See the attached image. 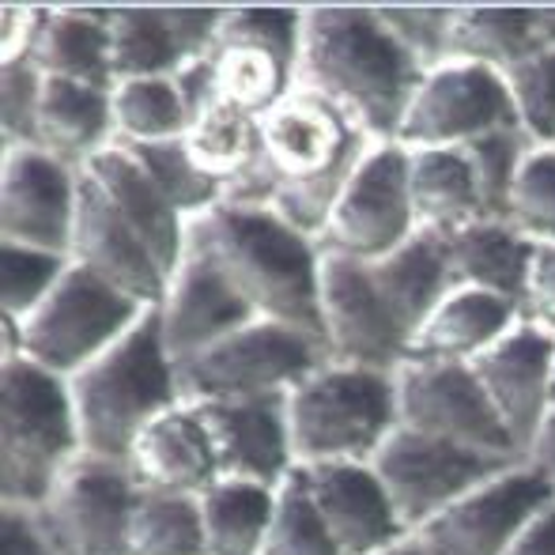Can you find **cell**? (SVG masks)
<instances>
[{
    "instance_id": "cell-3",
    "label": "cell",
    "mask_w": 555,
    "mask_h": 555,
    "mask_svg": "<svg viewBox=\"0 0 555 555\" xmlns=\"http://www.w3.org/2000/svg\"><path fill=\"white\" fill-rule=\"evenodd\" d=\"M190 246L223 272V280L254 318L292 325L322 340V310H318L322 246L310 234L280 220L264 205L220 201L205 216L190 220Z\"/></svg>"
},
{
    "instance_id": "cell-23",
    "label": "cell",
    "mask_w": 555,
    "mask_h": 555,
    "mask_svg": "<svg viewBox=\"0 0 555 555\" xmlns=\"http://www.w3.org/2000/svg\"><path fill=\"white\" fill-rule=\"evenodd\" d=\"M302 476L340 555H378L409 541L371 465H318Z\"/></svg>"
},
{
    "instance_id": "cell-40",
    "label": "cell",
    "mask_w": 555,
    "mask_h": 555,
    "mask_svg": "<svg viewBox=\"0 0 555 555\" xmlns=\"http://www.w3.org/2000/svg\"><path fill=\"white\" fill-rule=\"evenodd\" d=\"M499 76L506 83L521 132L533 144L555 147V46L544 42L541 50L526 53Z\"/></svg>"
},
{
    "instance_id": "cell-44",
    "label": "cell",
    "mask_w": 555,
    "mask_h": 555,
    "mask_svg": "<svg viewBox=\"0 0 555 555\" xmlns=\"http://www.w3.org/2000/svg\"><path fill=\"white\" fill-rule=\"evenodd\" d=\"M38 99H42V73L23 61L0 65V140L8 147H35Z\"/></svg>"
},
{
    "instance_id": "cell-9",
    "label": "cell",
    "mask_w": 555,
    "mask_h": 555,
    "mask_svg": "<svg viewBox=\"0 0 555 555\" xmlns=\"http://www.w3.org/2000/svg\"><path fill=\"white\" fill-rule=\"evenodd\" d=\"M302 8H223L220 35L208 50L212 95L261 117L295 88Z\"/></svg>"
},
{
    "instance_id": "cell-28",
    "label": "cell",
    "mask_w": 555,
    "mask_h": 555,
    "mask_svg": "<svg viewBox=\"0 0 555 555\" xmlns=\"http://www.w3.org/2000/svg\"><path fill=\"white\" fill-rule=\"evenodd\" d=\"M521 322V307L483 287H453L412 333L404 359H476Z\"/></svg>"
},
{
    "instance_id": "cell-22",
    "label": "cell",
    "mask_w": 555,
    "mask_h": 555,
    "mask_svg": "<svg viewBox=\"0 0 555 555\" xmlns=\"http://www.w3.org/2000/svg\"><path fill=\"white\" fill-rule=\"evenodd\" d=\"M155 318H159L163 344H167V356L175 359V366L205 351L220 336L257 322L246 302L234 295V287L223 280V272L193 246L185 249L182 264L170 276L167 295L155 307Z\"/></svg>"
},
{
    "instance_id": "cell-14",
    "label": "cell",
    "mask_w": 555,
    "mask_h": 555,
    "mask_svg": "<svg viewBox=\"0 0 555 555\" xmlns=\"http://www.w3.org/2000/svg\"><path fill=\"white\" fill-rule=\"evenodd\" d=\"M318 310H322V344L330 363L393 374L409 356V336L389 314L366 261L322 249Z\"/></svg>"
},
{
    "instance_id": "cell-50",
    "label": "cell",
    "mask_w": 555,
    "mask_h": 555,
    "mask_svg": "<svg viewBox=\"0 0 555 555\" xmlns=\"http://www.w3.org/2000/svg\"><path fill=\"white\" fill-rule=\"evenodd\" d=\"M378 555H420V548L412 544V537H409V541L393 544V548H386V552H378Z\"/></svg>"
},
{
    "instance_id": "cell-48",
    "label": "cell",
    "mask_w": 555,
    "mask_h": 555,
    "mask_svg": "<svg viewBox=\"0 0 555 555\" xmlns=\"http://www.w3.org/2000/svg\"><path fill=\"white\" fill-rule=\"evenodd\" d=\"M503 555H555V499L521 526Z\"/></svg>"
},
{
    "instance_id": "cell-31",
    "label": "cell",
    "mask_w": 555,
    "mask_h": 555,
    "mask_svg": "<svg viewBox=\"0 0 555 555\" xmlns=\"http://www.w3.org/2000/svg\"><path fill=\"white\" fill-rule=\"evenodd\" d=\"M409 193L416 223L427 231H457L491 220L480 185L461 147H409Z\"/></svg>"
},
{
    "instance_id": "cell-30",
    "label": "cell",
    "mask_w": 555,
    "mask_h": 555,
    "mask_svg": "<svg viewBox=\"0 0 555 555\" xmlns=\"http://www.w3.org/2000/svg\"><path fill=\"white\" fill-rule=\"evenodd\" d=\"M446 254H450L453 287H483L521 307L537 242L518 234L511 223L476 220L446 231Z\"/></svg>"
},
{
    "instance_id": "cell-29",
    "label": "cell",
    "mask_w": 555,
    "mask_h": 555,
    "mask_svg": "<svg viewBox=\"0 0 555 555\" xmlns=\"http://www.w3.org/2000/svg\"><path fill=\"white\" fill-rule=\"evenodd\" d=\"M111 144H114L111 91L42 76V99H38V125H35L38 152L80 170Z\"/></svg>"
},
{
    "instance_id": "cell-34",
    "label": "cell",
    "mask_w": 555,
    "mask_h": 555,
    "mask_svg": "<svg viewBox=\"0 0 555 555\" xmlns=\"http://www.w3.org/2000/svg\"><path fill=\"white\" fill-rule=\"evenodd\" d=\"M257 121H261V117L212 99L205 111L193 114L190 129H185V137H182L185 152L193 155V163H197L205 175H212L216 182L223 185V193H227V185L238 182V178L254 167L257 147H261V125Z\"/></svg>"
},
{
    "instance_id": "cell-15",
    "label": "cell",
    "mask_w": 555,
    "mask_h": 555,
    "mask_svg": "<svg viewBox=\"0 0 555 555\" xmlns=\"http://www.w3.org/2000/svg\"><path fill=\"white\" fill-rule=\"evenodd\" d=\"M521 129L495 68L446 61L420 80L397 132L401 147H465L488 132Z\"/></svg>"
},
{
    "instance_id": "cell-17",
    "label": "cell",
    "mask_w": 555,
    "mask_h": 555,
    "mask_svg": "<svg viewBox=\"0 0 555 555\" xmlns=\"http://www.w3.org/2000/svg\"><path fill=\"white\" fill-rule=\"evenodd\" d=\"M76 182L65 167L38 147H8L0 163V242L65 254L73 249Z\"/></svg>"
},
{
    "instance_id": "cell-46",
    "label": "cell",
    "mask_w": 555,
    "mask_h": 555,
    "mask_svg": "<svg viewBox=\"0 0 555 555\" xmlns=\"http://www.w3.org/2000/svg\"><path fill=\"white\" fill-rule=\"evenodd\" d=\"M42 4H4L0 8V65L23 61L38 35Z\"/></svg>"
},
{
    "instance_id": "cell-42",
    "label": "cell",
    "mask_w": 555,
    "mask_h": 555,
    "mask_svg": "<svg viewBox=\"0 0 555 555\" xmlns=\"http://www.w3.org/2000/svg\"><path fill=\"white\" fill-rule=\"evenodd\" d=\"M533 147V140L521 129H503V132H488V137L465 144L468 167L476 175V185H480L483 208H488L491 220H503L506 208V193H511V182L518 175V163L526 159V152Z\"/></svg>"
},
{
    "instance_id": "cell-5",
    "label": "cell",
    "mask_w": 555,
    "mask_h": 555,
    "mask_svg": "<svg viewBox=\"0 0 555 555\" xmlns=\"http://www.w3.org/2000/svg\"><path fill=\"white\" fill-rule=\"evenodd\" d=\"M83 457L68 382L0 356V506L35 511Z\"/></svg>"
},
{
    "instance_id": "cell-13",
    "label": "cell",
    "mask_w": 555,
    "mask_h": 555,
    "mask_svg": "<svg viewBox=\"0 0 555 555\" xmlns=\"http://www.w3.org/2000/svg\"><path fill=\"white\" fill-rule=\"evenodd\" d=\"M137 495L140 488L125 465L80 457L30 518L57 555H129Z\"/></svg>"
},
{
    "instance_id": "cell-35",
    "label": "cell",
    "mask_w": 555,
    "mask_h": 555,
    "mask_svg": "<svg viewBox=\"0 0 555 555\" xmlns=\"http://www.w3.org/2000/svg\"><path fill=\"white\" fill-rule=\"evenodd\" d=\"M111 111L114 140L121 144H163V140H182L190 129V106H185L175 76L114 83Z\"/></svg>"
},
{
    "instance_id": "cell-12",
    "label": "cell",
    "mask_w": 555,
    "mask_h": 555,
    "mask_svg": "<svg viewBox=\"0 0 555 555\" xmlns=\"http://www.w3.org/2000/svg\"><path fill=\"white\" fill-rule=\"evenodd\" d=\"M416 231L420 223L409 193V147L389 140V144L366 147L336 197L318 246L356 261H378Z\"/></svg>"
},
{
    "instance_id": "cell-45",
    "label": "cell",
    "mask_w": 555,
    "mask_h": 555,
    "mask_svg": "<svg viewBox=\"0 0 555 555\" xmlns=\"http://www.w3.org/2000/svg\"><path fill=\"white\" fill-rule=\"evenodd\" d=\"M521 318L555 336V242L537 246L526 280V299H521Z\"/></svg>"
},
{
    "instance_id": "cell-47",
    "label": "cell",
    "mask_w": 555,
    "mask_h": 555,
    "mask_svg": "<svg viewBox=\"0 0 555 555\" xmlns=\"http://www.w3.org/2000/svg\"><path fill=\"white\" fill-rule=\"evenodd\" d=\"M0 555H57L42 529L35 526L30 511L20 506H0Z\"/></svg>"
},
{
    "instance_id": "cell-32",
    "label": "cell",
    "mask_w": 555,
    "mask_h": 555,
    "mask_svg": "<svg viewBox=\"0 0 555 555\" xmlns=\"http://www.w3.org/2000/svg\"><path fill=\"white\" fill-rule=\"evenodd\" d=\"M541 46L544 8H453L450 61H473L503 73Z\"/></svg>"
},
{
    "instance_id": "cell-33",
    "label": "cell",
    "mask_w": 555,
    "mask_h": 555,
    "mask_svg": "<svg viewBox=\"0 0 555 555\" xmlns=\"http://www.w3.org/2000/svg\"><path fill=\"white\" fill-rule=\"evenodd\" d=\"M197 503L205 526V555H261L276 488L216 480L205 495H197Z\"/></svg>"
},
{
    "instance_id": "cell-16",
    "label": "cell",
    "mask_w": 555,
    "mask_h": 555,
    "mask_svg": "<svg viewBox=\"0 0 555 555\" xmlns=\"http://www.w3.org/2000/svg\"><path fill=\"white\" fill-rule=\"evenodd\" d=\"M552 499L555 491L541 468L521 461L435 514L424 529L412 533V544L420 555H503L521 526Z\"/></svg>"
},
{
    "instance_id": "cell-19",
    "label": "cell",
    "mask_w": 555,
    "mask_h": 555,
    "mask_svg": "<svg viewBox=\"0 0 555 555\" xmlns=\"http://www.w3.org/2000/svg\"><path fill=\"white\" fill-rule=\"evenodd\" d=\"M223 8H106L114 83L178 76L220 35Z\"/></svg>"
},
{
    "instance_id": "cell-38",
    "label": "cell",
    "mask_w": 555,
    "mask_h": 555,
    "mask_svg": "<svg viewBox=\"0 0 555 555\" xmlns=\"http://www.w3.org/2000/svg\"><path fill=\"white\" fill-rule=\"evenodd\" d=\"M261 555H340L314 499H310L302 468H295L276 488V506H272Z\"/></svg>"
},
{
    "instance_id": "cell-10",
    "label": "cell",
    "mask_w": 555,
    "mask_h": 555,
    "mask_svg": "<svg viewBox=\"0 0 555 555\" xmlns=\"http://www.w3.org/2000/svg\"><path fill=\"white\" fill-rule=\"evenodd\" d=\"M366 465L378 476L386 499L393 503L404 533L412 537L435 514H442L450 503H457L461 495H468L483 480L521 465V461L465 450V446L431 439V435L409 431V427L397 424L393 435L378 446V453Z\"/></svg>"
},
{
    "instance_id": "cell-11",
    "label": "cell",
    "mask_w": 555,
    "mask_h": 555,
    "mask_svg": "<svg viewBox=\"0 0 555 555\" xmlns=\"http://www.w3.org/2000/svg\"><path fill=\"white\" fill-rule=\"evenodd\" d=\"M397 424L491 457L529 461L514 446L473 366L461 359H404L393 371Z\"/></svg>"
},
{
    "instance_id": "cell-24",
    "label": "cell",
    "mask_w": 555,
    "mask_h": 555,
    "mask_svg": "<svg viewBox=\"0 0 555 555\" xmlns=\"http://www.w3.org/2000/svg\"><path fill=\"white\" fill-rule=\"evenodd\" d=\"M91 175V182L106 193V201L117 208L125 223L137 231V238L147 246V254L159 261V269L167 272V280L178 272L185 249H190V220L155 190V182L144 175L137 159L129 155L125 144L103 147L88 167H80Z\"/></svg>"
},
{
    "instance_id": "cell-26",
    "label": "cell",
    "mask_w": 555,
    "mask_h": 555,
    "mask_svg": "<svg viewBox=\"0 0 555 555\" xmlns=\"http://www.w3.org/2000/svg\"><path fill=\"white\" fill-rule=\"evenodd\" d=\"M27 61L50 80H73L99 91H114L106 8L42 4V20H38V35L30 42Z\"/></svg>"
},
{
    "instance_id": "cell-41",
    "label": "cell",
    "mask_w": 555,
    "mask_h": 555,
    "mask_svg": "<svg viewBox=\"0 0 555 555\" xmlns=\"http://www.w3.org/2000/svg\"><path fill=\"white\" fill-rule=\"evenodd\" d=\"M73 257L0 242V307L8 322H23L57 287Z\"/></svg>"
},
{
    "instance_id": "cell-37",
    "label": "cell",
    "mask_w": 555,
    "mask_h": 555,
    "mask_svg": "<svg viewBox=\"0 0 555 555\" xmlns=\"http://www.w3.org/2000/svg\"><path fill=\"white\" fill-rule=\"evenodd\" d=\"M121 144V140H117ZM132 159L144 167V175L155 182V190L185 216L197 220L208 208H216L223 201V185L212 175L193 163V155L185 152L182 140H163V144H125Z\"/></svg>"
},
{
    "instance_id": "cell-39",
    "label": "cell",
    "mask_w": 555,
    "mask_h": 555,
    "mask_svg": "<svg viewBox=\"0 0 555 555\" xmlns=\"http://www.w3.org/2000/svg\"><path fill=\"white\" fill-rule=\"evenodd\" d=\"M503 223L529 242H555V147L533 144L506 193Z\"/></svg>"
},
{
    "instance_id": "cell-2",
    "label": "cell",
    "mask_w": 555,
    "mask_h": 555,
    "mask_svg": "<svg viewBox=\"0 0 555 555\" xmlns=\"http://www.w3.org/2000/svg\"><path fill=\"white\" fill-rule=\"evenodd\" d=\"M257 125H261V147L254 167L227 185L223 201L272 208L280 220L318 242L336 197L371 140L325 99L295 88L284 103L261 114Z\"/></svg>"
},
{
    "instance_id": "cell-7",
    "label": "cell",
    "mask_w": 555,
    "mask_h": 555,
    "mask_svg": "<svg viewBox=\"0 0 555 555\" xmlns=\"http://www.w3.org/2000/svg\"><path fill=\"white\" fill-rule=\"evenodd\" d=\"M147 310L152 307L125 299L121 292L73 261L57 287L23 322L4 318L0 356H23L57 378H73L114 340H121Z\"/></svg>"
},
{
    "instance_id": "cell-4",
    "label": "cell",
    "mask_w": 555,
    "mask_h": 555,
    "mask_svg": "<svg viewBox=\"0 0 555 555\" xmlns=\"http://www.w3.org/2000/svg\"><path fill=\"white\" fill-rule=\"evenodd\" d=\"M68 382L83 457L125 465L140 435L175 404H182L175 359L159 333L155 307L91 359Z\"/></svg>"
},
{
    "instance_id": "cell-27",
    "label": "cell",
    "mask_w": 555,
    "mask_h": 555,
    "mask_svg": "<svg viewBox=\"0 0 555 555\" xmlns=\"http://www.w3.org/2000/svg\"><path fill=\"white\" fill-rule=\"evenodd\" d=\"M378 295L386 299L389 314L412 340V333L427 322L435 307L453 292L450 254H446V234L420 227L409 242L389 249L378 261H366Z\"/></svg>"
},
{
    "instance_id": "cell-25",
    "label": "cell",
    "mask_w": 555,
    "mask_h": 555,
    "mask_svg": "<svg viewBox=\"0 0 555 555\" xmlns=\"http://www.w3.org/2000/svg\"><path fill=\"white\" fill-rule=\"evenodd\" d=\"M125 468L132 473L137 488L144 491H175V495H205L216 480V453L197 409L190 401L163 412L152 427L132 446Z\"/></svg>"
},
{
    "instance_id": "cell-8",
    "label": "cell",
    "mask_w": 555,
    "mask_h": 555,
    "mask_svg": "<svg viewBox=\"0 0 555 555\" xmlns=\"http://www.w3.org/2000/svg\"><path fill=\"white\" fill-rule=\"evenodd\" d=\"M325 348L314 336L276 322H249L242 330L220 336L205 351L182 359L178 389L182 401H269L287 397L310 371L325 363Z\"/></svg>"
},
{
    "instance_id": "cell-43",
    "label": "cell",
    "mask_w": 555,
    "mask_h": 555,
    "mask_svg": "<svg viewBox=\"0 0 555 555\" xmlns=\"http://www.w3.org/2000/svg\"><path fill=\"white\" fill-rule=\"evenodd\" d=\"M378 20L389 27V35L416 57L424 73L450 61V30H453V8H431V4H386L378 8Z\"/></svg>"
},
{
    "instance_id": "cell-18",
    "label": "cell",
    "mask_w": 555,
    "mask_h": 555,
    "mask_svg": "<svg viewBox=\"0 0 555 555\" xmlns=\"http://www.w3.org/2000/svg\"><path fill=\"white\" fill-rule=\"evenodd\" d=\"M476 382L488 393L514 446L529 457L544 420L552 412V374H555V336L537 330L521 318L511 333L499 336L491 348L468 359Z\"/></svg>"
},
{
    "instance_id": "cell-1",
    "label": "cell",
    "mask_w": 555,
    "mask_h": 555,
    "mask_svg": "<svg viewBox=\"0 0 555 555\" xmlns=\"http://www.w3.org/2000/svg\"><path fill=\"white\" fill-rule=\"evenodd\" d=\"M424 76L416 57L378 20V8H302L295 91L325 99L371 144L397 140Z\"/></svg>"
},
{
    "instance_id": "cell-49",
    "label": "cell",
    "mask_w": 555,
    "mask_h": 555,
    "mask_svg": "<svg viewBox=\"0 0 555 555\" xmlns=\"http://www.w3.org/2000/svg\"><path fill=\"white\" fill-rule=\"evenodd\" d=\"M529 461L541 468L544 480H548L555 491V374H552V412H548V420H544L541 435H537L533 450H529Z\"/></svg>"
},
{
    "instance_id": "cell-6",
    "label": "cell",
    "mask_w": 555,
    "mask_h": 555,
    "mask_svg": "<svg viewBox=\"0 0 555 555\" xmlns=\"http://www.w3.org/2000/svg\"><path fill=\"white\" fill-rule=\"evenodd\" d=\"M295 468L366 465L397 427L393 374L325 359L284 397Z\"/></svg>"
},
{
    "instance_id": "cell-21",
    "label": "cell",
    "mask_w": 555,
    "mask_h": 555,
    "mask_svg": "<svg viewBox=\"0 0 555 555\" xmlns=\"http://www.w3.org/2000/svg\"><path fill=\"white\" fill-rule=\"evenodd\" d=\"M208 431L220 480L280 488L295 473L287 442L284 397L269 401H212L193 404Z\"/></svg>"
},
{
    "instance_id": "cell-20",
    "label": "cell",
    "mask_w": 555,
    "mask_h": 555,
    "mask_svg": "<svg viewBox=\"0 0 555 555\" xmlns=\"http://www.w3.org/2000/svg\"><path fill=\"white\" fill-rule=\"evenodd\" d=\"M68 257L140 307H159L167 295V272L147 254L137 231L117 216V208L91 182L88 170H80V182H76V223Z\"/></svg>"
},
{
    "instance_id": "cell-36",
    "label": "cell",
    "mask_w": 555,
    "mask_h": 555,
    "mask_svg": "<svg viewBox=\"0 0 555 555\" xmlns=\"http://www.w3.org/2000/svg\"><path fill=\"white\" fill-rule=\"evenodd\" d=\"M129 555H205L197 495L140 488L129 521Z\"/></svg>"
}]
</instances>
